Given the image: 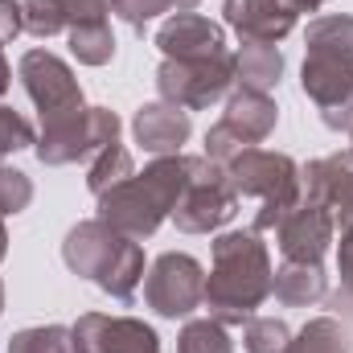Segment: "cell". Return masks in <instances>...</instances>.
<instances>
[{"mask_svg":"<svg viewBox=\"0 0 353 353\" xmlns=\"http://www.w3.org/2000/svg\"><path fill=\"white\" fill-rule=\"evenodd\" d=\"M271 255L255 230H230L214 239V271L201 304L218 325H247L271 296Z\"/></svg>","mask_w":353,"mask_h":353,"instance_id":"6da1fadb","label":"cell"},{"mask_svg":"<svg viewBox=\"0 0 353 353\" xmlns=\"http://www.w3.org/2000/svg\"><path fill=\"white\" fill-rule=\"evenodd\" d=\"M189 176H193V157H181V152L157 157L144 173H136L132 181H123L99 197V222H107L111 230H119L136 243L157 234V226L181 201Z\"/></svg>","mask_w":353,"mask_h":353,"instance_id":"7a4b0ae2","label":"cell"},{"mask_svg":"<svg viewBox=\"0 0 353 353\" xmlns=\"http://www.w3.org/2000/svg\"><path fill=\"white\" fill-rule=\"evenodd\" d=\"M226 169V181L239 197H259V214H255V234L275 230L300 201H304V176L300 165L283 152H267V148H247L239 152Z\"/></svg>","mask_w":353,"mask_h":353,"instance_id":"3957f363","label":"cell"},{"mask_svg":"<svg viewBox=\"0 0 353 353\" xmlns=\"http://www.w3.org/2000/svg\"><path fill=\"white\" fill-rule=\"evenodd\" d=\"M279 123V107L275 99L263 94V90H234L222 119L205 132V161L214 165H230L239 152L255 148L259 140H267Z\"/></svg>","mask_w":353,"mask_h":353,"instance_id":"277c9868","label":"cell"},{"mask_svg":"<svg viewBox=\"0 0 353 353\" xmlns=\"http://www.w3.org/2000/svg\"><path fill=\"white\" fill-rule=\"evenodd\" d=\"M115 140H119V115L107 107H83L66 119L41 123V136L33 148L41 165H74V161L99 157Z\"/></svg>","mask_w":353,"mask_h":353,"instance_id":"5b68a950","label":"cell"},{"mask_svg":"<svg viewBox=\"0 0 353 353\" xmlns=\"http://www.w3.org/2000/svg\"><path fill=\"white\" fill-rule=\"evenodd\" d=\"M234 214H239V193L230 189L226 169L205 161V157H193V176H189L181 201L173 205L176 230L210 234V230H222Z\"/></svg>","mask_w":353,"mask_h":353,"instance_id":"8992f818","label":"cell"},{"mask_svg":"<svg viewBox=\"0 0 353 353\" xmlns=\"http://www.w3.org/2000/svg\"><path fill=\"white\" fill-rule=\"evenodd\" d=\"M234 54H218V58H201V62H176L165 58L157 70V90L165 103H176L185 111H201L214 107L226 90L234 87Z\"/></svg>","mask_w":353,"mask_h":353,"instance_id":"52a82bcc","label":"cell"},{"mask_svg":"<svg viewBox=\"0 0 353 353\" xmlns=\"http://www.w3.org/2000/svg\"><path fill=\"white\" fill-rule=\"evenodd\" d=\"M201 296H205V271L193 255H181V251H165L157 263L148 267V279H144V300L157 316H189L193 308H201Z\"/></svg>","mask_w":353,"mask_h":353,"instance_id":"ba28073f","label":"cell"},{"mask_svg":"<svg viewBox=\"0 0 353 353\" xmlns=\"http://www.w3.org/2000/svg\"><path fill=\"white\" fill-rule=\"evenodd\" d=\"M21 83L29 90V99L37 103L41 111V123H54V119H66L74 111H83V87L74 79V70L50 54V50H29L21 58Z\"/></svg>","mask_w":353,"mask_h":353,"instance_id":"9c48e42d","label":"cell"},{"mask_svg":"<svg viewBox=\"0 0 353 353\" xmlns=\"http://www.w3.org/2000/svg\"><path fill=\"white\" fill-rule=\"evenodd\" d=\"M70 333H74V350L79 353H161L157 329L136 321V316L87 312V316H79V325Z\"/></svg>","mask_w":353,"mask_h":353,"instance_id":"30bf717a","label":"cell"},{"mask_svg":"<svg viewBox=\"0 0 353 353\" xmlns=\"http://www.w3.org/2000/svg\"><path fill=\"white\" fill-rule=\"evenodd\" d=\"M333 230H337L333 214H329L325 205H316V201L304 197V201H300L279 226H275V239H279L283 259H296V263H321L325 251H329V243H333Z\"/></svg>","mask_w":353,"mask_h":353,"instance_id":"8fae6325","label":"cell"},{"mask_svg":"<svg viewBox=\"0 0 353 353\" xmlns=\"http://www.w3.org/2000/svg\"><path fill=\"white\" fill-rule=\"evenodd\" d=\"M132 239L128 234H119V230H111L107 222H99V218H90V222H79L70 234H66V243H62V259L66 267L74 271V275H83V279H103L111 263L123 255V247H128Z\"/></svg>","mask_w":353,"mask_h":353,"instance_id":"7c38bea8","label":"cell"},{"mask_svg":"<svg viewBox=\"0 0 353 353\" xmlns=\"http://www.w3.org/2000/svg\"><path fill=\"white\" fill-rule=\"evenodd\" d=\"M300 176H304V197L308 201L325 205L341 230L353 226V148L333 152L325 161H312L308 169H300Z\"/></svg>","mask_w":353,"mask_h":353,"instance_id":"4fadbf2b","label":"cell"},{"mask_svg":"<svg viewBox=\"0 0 353 353\" xmlns=\"http://www.w3.org/2000/svg\"><path fill=\"white\" fill-rule=\"evenodd\" d=\"M157 46L165 58L176 62H201V58H218L226 54V33L218 21L201 17V12H173L161 33H157Z\"/></svg>","mask_w":353,"mask_h":353,"instance_id":"5bb4252c","label":"cell"},{"mask_svg":"<svg viewBox=\"0 0 353 353\" xmlns=\"http://www.w3.org/2000/svg\"><path fill=\"white\" fill-rule=\"evenodd\" d=\"M132 132H136V144H140L144 152H152V157H176L181 144L189 140L193 123H189V111H185V107L157 99V103H144V107L136 111Z\"/></svg>","mask_w":353,"mask_h":353,"instance_id":"9a60e30c","label":"cell"},{"mask_svg":"<svg viewBox=\"0 0 353 353\" xmlns=\"http://www.w3.org/2000/svg\"><path fill=\"white\" fill-rule=\"evenodd\" d=\"M226 25L243 41H283L296 29V12L288 0H226Z\"/></svg>","mask_w":353,"mask_h":353,"instance_id":"2e32d148","label":"cell"},{"mask_svg":"<svg viewBox=\"0 0 353 353\" xmlns=\"http://www.w3.org/2000/svg\"><path fill=\"white\" fill-rule=\"evenodd\" d=\"M300 87L321 107V115H333V111H341L350 103V94H353V66H341V62L308 54L304 70H300Z\"/></svg>","mask_w":353,"mask_h":353,"instance_id":"e0dca14e","label":"cell"},{"mask_svg":"<svg viewBox=\"0 0 353 353\" xmlns=\"http://www.w3.org/2000/svg\"><path fill=\"white\" fill-rule=\"evenodd\" d=\"M329 292V275L321 263H296V259H283V267L271 275V296L288 308H304V304H316L325 300Z\"/></svg>","mask_w":353,"mask_h":353,"instance_id":"ac0fdd59","label":"cell"},{"mask_svg":"<svg viewBox=\"0 0 353 353\" xmlns=\"http://www.w3.org/2000/svg\"><path fill=\"white\" fill-rule=\"evenodd\" d=\"M283 74V54L271 41H243V50L234 54V79L247 90H275Z\"/></svg>","mask_w":353,"mask_h":353,"instance_id":"d6986e66","label":"cell"},{"mask_svg":"<svg viewBox=\"0 0 353 353\" xmlns=\"http://www.w3.org/2000/svg\"><path fill=\"white\" fill-rule=\"evenodd\" d=\"M308 54L312 58H329V62H341V66H353V17H321L308 25V37H304Z\"/></svg>","mask_w":353,"mask_h":353,"instance_id":"ffe728a7","label":"cell"},{"mask_svg":"<svg viewBox=\"0 0 353 353\" xmlns=\"http://www.w3.org/2000/svg\"><path fill=\"white\" fill-rule=\"evenodd\" d=\"M132 176H136V161H132V152L115 140V144H107V148L90 161L87 189L94 197H103L107 189H115V185H123V181H132Z\"/></svg>","mask_w":353,"mask_h":353,"instance_id":"44dd1931","label":"cell"},{"mask_svg":"<svg viewBox=\"0 0 353 353\" xmlns=\"http://www.w3.org/2000/svg\"><path fill=\"white\" fill-rule=\"evenodd\" d=\"M70 33V54L83 62V66H107L115 58V37H111V25L107 21H90V25H74L66 29Z\"/></svg>","mask_w":353,"mask_h":353,"instance_id":"7402d4cb","label":"cell"},{"mask_svg":"<svg viewBox=\"0 0 353 353\" xmlns=\"http://www.w3.org/2000/svg\"><path fill=\"white\" fill-rule=\"evenodd\" d=\"M140 279H144V251H140V243L132 239V243L123 247V255L111 263V271L99 279V288H103L107 296H115V300H132L136 288H140Z\"/></svg>","mask_w":353,"mask_h":353,"instance_id":"603a6c76","label":"cell"},{"mask_svg":"<svg viewBox=\"0 0 353 353\" xmlns=\"http://www.w3.org/2000/svg\"><path fill=\"white\" fill-rule=\"evenodd\" d=\"M288 353H350V341H345V329L333 316H316L292 337Z\"/></svg>","mask_w":353,"mask_h":353,"instance_id":"cb8c5ba5","label":"cell"},{"mask_svg":"<svg viewBox=\"0 0 353 353\" xmlns=\"http://www.w3.org/2000/svg\"><path fill=\"white\" fill-rule=\"evenodd\" d=\"M176 353H234V341H230L226 325H218L214 316H205V321H189L181 329Z\"/></svg>","mask_w":353,"mask_h":353,"instance_id":"d4e9b609","label":"cell"},{"mask_svg":"<svg viewBox=\"0 0 353 353\" xmlns=\"http://www.w3.org/2000/svg\"><path fill=\"white\" fill-rule=\"evenodd\" d=\"M8 353H79L74 350V333L66 325H37V329H21Z\"/></svg>","mask_w":353,"mask_h":353,"instance_id":"484cf974","label":"cell"},{"mask_svg":"<svg viewBox=\"0 0 353 353\" xmlns=\"http://www.w3.org/2000/svg\"><path fill=\"white\" fill-rule=\"evenodd\" d=\"M243 345H247V353H288L292 350V329L275 316H251L243 325Z\"/></svg>","mask_w":353,"mask_h":353,"instance_id":"4316f807","label":"cell"},{"mask_svg":"<svg viewBox=\"0 0 353 353\" xmlns=\"http://www.w3.org/2000/svg\"><path fill=\"white\" fill-rule=\"evenodd\" d=\"M111 12L123 17L132 29H144L148 21H157L161 12H193L185 0H111Z\"/></svg>","mask_w":353,"mask_h":353,"instance_id":"83f0119b","label":"cell"},{"mask_svg":"<svg viewBox=\"0 0 353 353\" xmlns=\"http://www.w3.org/2000/svg\"><path fill=\"white\" fill-rule=\"evenodd\" d=\"M25 33L33 37H58L66 33V12L58 0H25Z\"/></svg>","mask_w":353,"mask_h":353,"instance_id":"f1b7e54d","label":"cell"},{"mask_svg":"<svg viewBox=\"0 0 353 353\" xmlns=\"http://www.w3.org/2000/svg\"><path fill=\"white\" fill-rule=\"evenodd\" d=\"M29 144H37L33 123H29L21 111L0 107V161H4V157H12V152H21V148H29Z\"/></svg>","mask_w":353,"mask_h":353,"instance_id":"f546056e","label":"cell"},{"mask_svg":"<svg viewBox=\"0 0 353 353\" xmlns=\"http://www.w3.org/2000/svg\"><path fill=\"white\" fill-rule=\"evenodd\" d=\"M29 201H33V181L17 169H0V218L21 214Z\"/></svg>","mask_w":353,"mask_h":353,"instance_id":"4dcf8cb0","label":"cell"},{"mask_svg":"<svg viewBox=\"0 0 353 353\" xmlns=\"http://www.w3.org/2000/svg\"><path fill=\"white\" fill-rule=\"evenodd\" d=\"M58 4L66 12V29L90 25V21H107V12H111V0H58Z\"/></svg>","mask_w":353,"mask_h":353,"instance_id":"1f68e13d","label":"cell"},{"mask_svg":"<svg viewBox=\"0 0 353 353\" xmlns=\"http://www.w3.org/2000/svg\"><path fill=\"white\" fill-rule=\"evenodd\" d=\"M17 33H25V8L21 0H0V46H8Z\"/></svg>","mask_w":353,"mask_h":353,"instance_id":"d6a6232c","label":"cell"},{"mask_svg":"<svg viewBox=\"0 0 353 353\" xmlns=\"http://www.w3.org/2000/svg\"><path fill=\"white\" fill-rule=\"evenodd\" d=\"M337 271H341V288L353 296V226L341 230V247H337Z\"/></svg>","mask_w":353,"mask_h":353,"instance_id":"836d02e7","label":"cell"},{"mask_svg":"<svg viewBox=\"0 0 353 353\" xmlns=\"http://www.w3.org/2000/svg\"><path fill=\"white\" fill-rule=\"evenodd\" d=\"M321 4H329V0H288V8H292L296 17H300V12H316Z\"/></svg>","mask_w":353,"mask_h":353,"instance_id":"e575fe53","label":"cell"},{"mask_svg":"<svg viewBox=\"0 0 353 353\" xmlns=\"http://www.w3.org/2000/svg\"><path fill=\"white\" fill-rule=\"evenodd\" d=\"M8 90V62H4V54H0V94Z\"/></svg>","mask_w":353,"mask_h":353,"instance_id":"d590c367","label":"cell"},{"mask_svg":"<svg viewBox=\"0 0 353 353\" xmlns=\"http://www.w3.org/2000/svg\"><path fill=\"white\" fill-rule=\"evenodd\" d=\"M8 255V230H4V222H0V259Z\"/></svg>","mask_w":353,"mask_h":353,"instance_id":"8d00e7d4","label":"cell"},{"mask_svg":"<svg viewBox=\"0 0 353 353\" xmlns=\"http://www.w3.org/2000/svg\"><path fill=\"white\" fill-rule=\"evenodd\" d=\"M0 312H4V283H0Z\"/></svg>","mask_w":353,"mask_h":353,"instance_id":"74e56055","label":"cell"},{"mask_svg":"<svg viewBox=\"0 0 353 353\" xmlns=\"http://www.w3.org/2000/svg\"><path fill=\"white\" fill-rule=\"evenodd\" d=\"M185 4H189V8H193V4H197V0H185Z\"/></svg>","mask_w":353,"mask_h":353,"instance_id":"f35d334b","label":"cell"}]
</instances>
